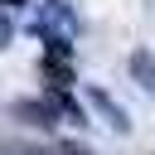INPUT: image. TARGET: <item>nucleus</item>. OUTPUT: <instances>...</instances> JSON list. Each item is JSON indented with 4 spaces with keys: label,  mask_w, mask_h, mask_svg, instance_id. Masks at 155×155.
Wrapping results in <instances>:
<instances>
[{
    "label": "nucleus",
    "mask_w": 155,
    "mask_h": 155,
    "mask_svg": "<svg viewBox=\"0 0 155 155\" xmlns=\"http://www.w3.org/2000/svg\"><path fill=\"white\" fill-rule=\"evenodd\" d=\"M29 29L39 34V39H78V15H73V5L68 0H34L29 5Z\"/></svg>",
    "instance_id": "1"
},
{
    "label": "nucleus",
    "mask_w": 155,
    "mask_h": 155,
    "mask_svg": "<svg viewBox=\"0 0 155 155\" xmlns=\"http://www.w3.org/2000/svg\"><path fill=\"white\" fill-rule=\"evenodd\" d=\"M87 102H92V107L102 111V121H107V126H111L116 136H126V131H131V111H121L111 92H102V87H87Z\"/></svg>",
    "instance_id": "2"
},
{
    "label": "nucleus",
    "mask_w": 155,
    "mask_h": 155,
    "mask_svg": "<svg viewBox=\"0 0 155 155\" xmlns=\"http://www.w3.org/2000/svg\"><path fill=\"white\" fill-rule=\"evenodd\" d=\"M10 111H15L19 121H29V126H58V107H53V102H29V97H24V102H15Z\"/></svg>",
    "instance_id": "3"
},
{
    "label": "nucleus",
    "mask_w": 155,
    "mask_h": 155,
    "mask_svg": "<svg viewBox=\"0 0 155 155\" xmlns=\"http://www.w3.org/2000/svg\"><path fill=\"white\" fill-rule=\"evenodd\" d=\"M131 78L155 97V53H150V48H136V53H131Z\"/></svg>",
    "instance_id": "4"
},
{
    "label": "nucleus",
    "mask_w": 155,
    "mask_h": 155,
    "mask_svg": "<svg viewBox=\"0 0 155 155\" xmlns=\"http://www.w3.org/2000/svg\"><path fill=\"white\" fill-rule=\"evenodd\" d=\"M44 78L63 92V87H73V68H68V58H53V53H44Z\"/></svg>",
    "instance_id": "5"
},
{
    "label": "nucleus",
    "mask_w": 155,
    "mask_h": 155,
    "mask_svg": "<svg viewBox=\"0 0 155 155\" xmlns=\"http://www.w3.org/2000/svg\"><path fill=\"white\" fill-rule=\"evenodd\" d=\"M10 39H15V24H10V15H0V48H10Z\"/></svg>",
    "instance_id": "6"
},
{
    "label": "nucleus",
    "mask_w": 155,
    "mask_h": 155,
    "mask_svg": "<svg viewBox=\"0 0 155 155\" xmlns=\"http://www.w3.org/2000/svg\"><path fill=\"white\" fill-rule=\"evenodd\" d=\"M10 5H19V0H10Z\"/></svg>",
    "instance_id": "7"
}]
</instances>
